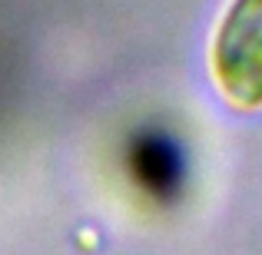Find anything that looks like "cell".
Instances as JSON below:
<instances>
[{"label": "cell", "mask_w": 262, "mask_h": 255, "mask_svg": "<svg viewBox=\"0 0 262 255\" xmlns=\"http://www.w3.org/2000/svg\"><path fill=\"white\" fill-rule=\"evenodd\" d=\"M216 86L232 106H262V0H229L209 50Z\"/></svg>", "instance_id": "cell-1"}]
</instances>
